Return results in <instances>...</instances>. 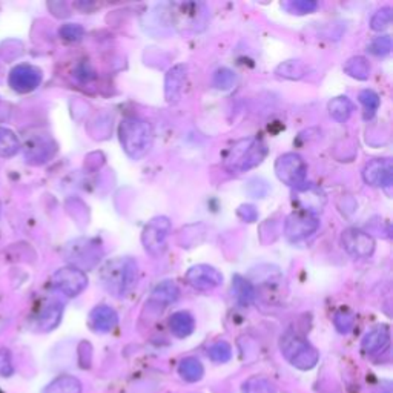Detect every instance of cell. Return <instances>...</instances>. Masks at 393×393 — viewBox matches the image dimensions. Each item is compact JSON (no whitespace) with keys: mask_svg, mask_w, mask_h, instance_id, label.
I'll return each instance as SVG.
<instances>
[{"mask_svg":"<svg viewBox=\"0 0 393 393\" xmlns=\"http://www.w3.org/2000/svg\"><path fill=\"white\" fill-rule=\"evenodd\" d=\"M119 135L125 152L134 160L145 157L152 145L151 125L138 117H126L121 120Z\"/></svg>","mask_w":393,"mask_h":393,"instance_id":"obj_1","label":"cell"},{"mask_svg":"<svg viewBox=\"0 0 393 393\" xmlns=\"http://www.w3.org/2000/svg\"><path fill=\"white\" fill-rule=\"evenodd\" d=\"M267 154V147L263 142L257 138H246L240 140L228 151V155L224 159L226 168L231 171L244 172L252 168H255L261 162L265 160Z\"/></svg>","mask_w":393,"mask_h":393,"instance_id":"obj_2","label":"cell"},{"mask_svg":"<svg viewBox=\"0 0 393 393\" xmlns=\"http://www.w3.org/2000/svg\"><path fill=\"white\" fill-rule=\"evenodd\" d=\"M279 349L286 360L300 370L313 369L320 360L317 349L295 332H286L279 339Z\"/></svg>","mask_w":393,"mask_h":393,"instance_id":"obj_3","label":"cell"},{"mask_svg":"<svg viewBox=\"0 0 393 393\" xmlns=\"http://www.w3.org/2000/svg\"><path fill=\"white\" fill-rule=\"evenodd\" d=\"M137 263L134 260H114L103 269V282L109 291L119 295L125 294L135 284Z\"/></svg>","mask_w":393,"mask_h":393,"instance_id":"obj_4","label":"cell"},{"mask_svg":"<svg viewBox=\"0 0 393 393\" xmlns=\"http://www.w3.org/2000/svg\"><path fill=\"white\" fill-rule=\"evenodd\" d=\"M275 174L279 181L295 189L306 185V176H308V166L298 154L287 152L278 157L275 162Z\"/></svg>","mask_w":393,"mask_h":393,"instance_id":"obj_5","label":"cell"},{"mask_svg":"<svg viewBox=\"0 0 393 393\" xmlns=\"http://www.w3.org/2000/svg\"><path fill=\"white\" fill-rule=\"evenodd\" d=\"M52 286L56 287L59 292H62L66 296H77L83 292L88 286V278L85 272L74 266H68L59 269L57 272L52 275Z\"/></svg>","mask_w":393,"mask_h":393,"instance_id":"obj_6","label":"cell"},{"mask_svg":"<svg viewBox=\"0 0 393 393\" xmlns=\"http://www.w3.org/2000/svg\"><path fill=\"white\" fill-rule=\"evenodd\" d=\"M102 254L100 244L92 240H75L66 248V258L80 270L92 267L100 260Z\"/></svg>","mask_w":393,"mask_h":393,"instance_id":"obj_7","label":"cell"},{"mask_svg":"<svg viewBox=\"0 0 393 393\" xmlns=\"http://www.w3.org/2000/svg\"><path fill=\"white\" fill-rule=\"evenodd\" d=\"M171 229V222L166 217H157L147 223L143 231L142 241L146 252L151 255H159L166 246V237Z\"/></svg>","mask_w":393,"mask_h":393,"instance_id":"obj_8","label":"cell"},{"mask_svg":"<svg viewBox=\"0 0 393 393\" xmlns=\"http://www.w3.org/2000/svg\"><path fill=\"white\" fill-rule=\"evenodd\" d=\"M42 71L39 68L32 65H17L11 69L8 83L11 90L19 94H28L34 90H37L42 83Z\"/></svg>","mask_w":393,"mask_h":393,"instance_id":"obj_9","label":"cell"},{"mask_svg":"<svg viewBox=\"0 0 393 393\" xmlns=\"http://www.w3.org/2000/svg\"><path fill=\"white\" fill-rule=\"evenodd\" d=\"M341 244L349 255L353 258H368L375 250V240L360 229H346L341 235Z\"/></svg>","mask_w":393,"mask_h":393,"instance_id":"obj_10","label":"cell"},{"mask_svg":"<svg viewBox=\"0 0 393 393\" xmlns=\"http://www.w3.org/2000/svg\"><path fill=\"white\" fill-rule=\"evenodd\" d=\"M320 222L312 214L295 212L287 217L284 232L291 241H300L310 237L318 229Z\"/></svg>","mask_w":393,"mask_h":393,"instance_id":"obj_11","label":"cell"},{"mask_svg":"<svg viewBox=\"0 0 393 393\" xmlns=\"http://www.w3.org/2000/svg\"><path fill=\"white\" fill-rule=\"evenodd\" d=\"M186 282L198 291H211L223 283V275L212 266L198 265L188 270Z\"/></svg>","mask_w":393,"mask_h":393,"instance_id":"obj_12","label":"cell"},{"mask_svg":"<svg viewBox=\"0 0 393 393\" xmlns=\"http://www.w3.org/2000/svg\"><path fill=\"white\" fill-rule=\"evenodd\" d=\"M56 143L49 137L36 135L26 140L23 146L25 159L34 164H42L48 162L56 152Z\"/></svg>","mask_w":393,"mask_h":393,"instance_id":"obj_13","label":"cell"},{"mask_svg":"<svg viewBox=\"0 0 393 393\" xmlns=\"http://www.w3.org/2000/svg\"><path fill=\"white\" fill-rule=\"evenodd\" d=\"M363 179L368 185L387 188L393 181V164L390 159H375L365 164Z\"/></svg>","mask_w":393,"mask_h":393,"instance_id":"obj_14","label":"cell"},{"mask_svg":"<svg viewBox=\"0 0 393 393\" xmlns=\"http://www.w3.org/2000/svg\"><path fill=\"white\" fill-rule=\"evenodd\" d=\"M295 191L296 194L294 197V202L301 207V212L310 214L313 211H321L322 206L326 205V195L315 186L303 185Z\"/></svg>","mask_w":393,"mask_h":393,"instance_id":"obj_15","label":"cell"},{"mask_svg":"<svg viewBox=\"0 0 393 393\" xmlns=\"http://www.w3.org/2000/svg\"><path fill=\"white\" fill-rule=\"evenodd\" d=\"M390 344V332L387 326H378L365 334L361 341V349L364 353L377 355L386 351Z\"/></svg>","mask_w":393,"mask_h":393,"instance_id":"obj_16","label":"cell"},{"mask_svg":"<svg viewBox=\"0 0 393 393\" xmlns=\"http://www.w3.org/2000/svg\"><path fill=\"white\" fill-rule=\"evenodd\" d=\"M119 317L114 309H111L109 306H97L90 313V325L94 330L107 334L117 326Z\"/></svg>","mask_w":393,"mask_h":393,"instance_id":"obj_17","label":"cell"},{"mask_svg":"<svg viewBox=\"0 0 393 393\" xmlns=\"http://www.w3.org/2000/svg\"><path fill=\"white\" fill-rule=\"evenodd\" d=\"M169 329L172 332V335H176L177 338H186L194 332L195 320L189 312L185 310L176 312L169 318Z\"/></svg>","mask_w":393,"mask_h":393,"instance_id":"obj_18","label":"cell"},{"mask_svg":"<svg viewBox=\"0 0 393 393\" xmlns=\"http://www.w3.org/2000/svg\"><path fill=\"white\" fill-rule=\"evenodd\" d=\"M186 78V65H177L169 69L166 75V99L169 102L177 100L180 97V91L183 82Z\"/></svg>","mask_w":393,"mask_h":393,"instance_id":"obj_19","label":"cell"},{"mask_svg":"<svg viewBox=\"0 0 393 393\" xmlns=\"http://www.w3.org/2000/svg\"><path fill=\"white\" fill-rule=\"evenodd\" d=\"M42 393H82V382L71 375H62L49 382Z\"/></svg>","mask_w":393,"mask_h":393,"instance_id":"obj_20","label":"cell"},{"mask_svg":"<svg viewBox=\"0 0 393 393\" xmlns=\"http://www.w3.org/2000/svg\"><path fill=\"white\" fill-rule=\"evenodd\" d=\"M64 313V306L59 303H51L48 304L45 309L42 310L39 317V326L42 330L49 332L52 329H56L59 326L60 320H62Z\"/></svg>","mask_w":393,"mask_h":393,"instance_id":"obj_21","label":"cell"},{"mask_svg":"<svg viewBox=\"0 0 393 393\" xmlns=\"http://www.w3.org/2000/svg\"><path fill=\"white\" fill-rule=\"evenodd\" d=\"M179 375L188 382H197L203 378L205 368L197 358H185L179 365Z\"/></svg>","mask_w":393,"mask_h":393,"instance_id":"obj_22","label":"cell"},{"mask_svg":"<svg viewBox=\"0 0 393 393\" xmlns=\"http://www.w3.org/2000/svg\"><path fill=\"white\" fill-rule=\"evenodd\" d=\"M20 150V142L11 129L0 126V157L11 159Z\"/></svg>","mask_w":393,"mask_h":393,"instance_id":"obj_23","label":"cell"},{"mask_svg":"<svg viewBox=\"0 0 393 393\" xmlns=\"http://www.w3.org/2000/svg\"><path fill=\"white\" fill-rule=\"evenodd\" d=\"M232 289L235 294V298L243 306H249L255 298V289L246 278H243L240 275L234 277V284Z\"/></svg>","mask_w":393,"mask_h":393,"instance_id":"obj_24","label":"cell"},{"mask_svg":"<svg viewBox=\"0 0 393 393\" xmlns=\"http://www.w3.org/2000/svg\"><path fill=\"white\" fill-rule=\"evenodd\" d=\"M180 291L174 282H163L152 291V300L160 304H171L179 298Z\"/></svg>","mask_w":393,"mask_h":393,"instance_id":"obj_25","label":"cell"},{"mask_svg":"<svg viewBox=\"0 0 393 393\" xmlns=\"http://www.w3.org/2000/svg\"><path fill=\"white\" fill-rule=\"evenodd\" d=\"M329 112L337 121H346L353 112V104L347 97H337L329 103Z\"/></svg>","mask_w":393,"mask_h":393,"instance_id":"obj_26","label":"cell"},{"mask_svg":"<svg viewBox=\"0 0 393 393\" xmlns=\"http://www.w3.org/2000/svg\"><path fill=\"white\" fill-rule=\"evenodd\" d=\"M344 71L351 77L358 78V80H365L369 77L370 66L364 57H352L344 65Z\"/></svg>","mask_w":393,"mask_h":393,"instance_id":"obj_27","label":"cell"},{"mask_svg":"<svg viewBox=\"0 0 393 393\" xmlns=\"http://www.w3.org/2000/svg\"><path fill=\"white\" fill-rule=\"evenodd\" d=\"M241 393H277V389L267 378L252 377L243 382Z\"/></svg>","mask_w":393,"mask_h":393,"instance_id":"obj_28","label":"cell"},{"mask_svg":"<svg viewBox=\"0 0 393 393\" xmlns=\"http://www.w3.org/2000/svg\"><path fill=\"white\" fill-rule=\"evenodd\" d=\"M360 102L363 103L365 114V119H372L375 114H377V111L380 108V95L372 91V90H364L360 92Z\"/></svg>","mask_w":393,"mask_h":393,"instance_id":"obj_29","label":"cell"},{"mask_svg":"<svg viewBox=\"0 0 393 393\" xmlns=\"http://www.w3.org/2000/svg\"><path fill=\"white\" fill-rule=\"evenodd\" d=\"M277 74L279 77L291 78V80H298L304 75V66L298 60H289V62H284L278 66Z\"/></svg>","mask_w":393,"mask_h":393,"instance_id":"obj_30","label":"cell"},{"mask_svg":"<svg viewBox=\"0 0 393 393\" xmlns=\"http://www.w3.org/2000/svg\"><path fill=\"white\" fill-rule=\"evenodd\" d=\"M209 356L215 363H228L232 358V349L226 341H218L209 349Z\"/></svg>","mask_w":393,"mask_h":393,"instance_id":"obj_31","label":"cell"},{"mask_svg":"<svg viewBox=\"0 0 393 393\" xmlns=\"http://www.w3.org/2000/svg\"><path fill=\"white\" fill-rule=\"evenodd\" d=\"M283 6L294 14H309L317 10L318 4L313 2V0H294V2L283 4Z\"/></svg>","mask_w":393,"mask_h":393,"instance_id":"obj_32","label":"cell"},{"mask_svg":"<svg viewBox=\"0 0 393 393\" xmlns=\"http://www.w3.org/2000/svg\"><path fill=\"white\" fill-rule=\"evenodd\" d=\"M392 17H393V13H392V8L390 6L381 8V10H378L372 17V20H370L372 30L381 31L384 28H387V26L390 25V22H392Z\"/></svg>","mask_w":393,"mask_h":393,"instance_id":"obj_33","label":"cell"},{"mask_svg":"<svg viewBox=\"0 0 393 393\" xmlns=\"http://www.w3.org/2000/svg\"><path fill=\"white\" fill-rule=\"evenodd\" d=\"M235 83V73L228 68L218 69L214 75V85L218 90H229Z\"/></svg>","mask_w":393,"mask_h":393,"instance_id":"obj_34","label":"cell"},{"mask_svg":"<svg viewBox=\"0 0 393 393\" xmlns=\"http://www.w3.org/2000/svg\"><path fill=\"white\" fill-rule=\"evenodd\" d=\"M59 34L65 40L77 42V40H80L85 36V28H83L82 25H77V23H66V25L62 26V28H60Z\"/></svg>","mask_w":393,"mask_h":393,"instance_id":"obj_35","label":"cell"},{"mask_svg":"<svg viewBox=\"0 0 393 393\" xmlns=\"http://www.w3.org/2000/svg\"><path fill=\"white\" fill-rule=\"evenodd\" d=\"M353 321H355V315L352 312H347V310H339L334 318L335 327L341 332V334H347V332L353 327Z\"/></svg>","mask_w":393,"mask_h":393,"instance_id":"obj_36","label":"cell"},{"mask_svg":"<svg viewBox=\"0 0 393 393\" xmlns=\"http://www.w3.org/2000/svg\"><path fill=\"white\" fill-rule=\"evenodd\" d=\"M390 49H392V39L389 36L377 37L369 45V51L375 56H386L389 54Z\"/></svg>","mask_w":393,"mask_h":393,"instance_id":"obj_37","label":"cell"},{"mask_svg":"<svg viewBox=\"0 0 393 393\" xmlns=\"http://www.w3.org/2000/svg\"><path fill=\"white\" fill-rule=\"evenodd\" d=\"M14 372L11 352L8 349H0V377H11Z\"/></svg>","mask_w":393,"mask_h":393,"instance_id":"obj_38","label":"cell"},{"mask_svg":"<svg viewBox=\"0 0 393 393\" xmlns=\"http://www.w3.org/2000/svg\"><path fill=\"white\" fill-rule=\"evenodd\" d=\"M238 217L241 218V220H244V222H249V223H252V222H255L257 220V217H258V212H257V209L252 206V205H243V206H240V209H238Z\"/></svg>","mask_w":393,"mask_h":393,"instance_id":"obj_39","label":"cell"},{"mask_svg":"<svg viewBox=\"0 0 393 393\" xmlns=\"http://www.w3.org/2000/svg\"><path fill=\"white\" fill-rule=\"evenodd\" d=\"M0 393H4V392H2V390H0Z\"/></svg>","mask_w":393,"mask_h":393,"instance_id":"obj_40","label":"cell"}]
</instances>
